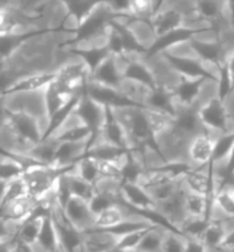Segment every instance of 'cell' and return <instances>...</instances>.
I'll return each instance as SVG.
<instances>
[{
    "instance_id": "f1b7e54d",
    "label": "cell",
    "mask_w": 234,
    "mask_h": 252,
    "mask_svg": "<svg viewBox=\"0 0 234 252\" xmlns=\"http://www.w3.org/2000/svg\"><path fill=\"white\" fill-rule=\"evenodd\" d=\"M27 169L22 161H19L13 157H8L5 161L0 163V182L8 183L16 178H20Z\"/></svg>"
},
{
    "instance_id": "d590c367",
    "label": "cell",
    "mask_w": 234,
    "mask_h": 252,
    "mask_svg": "<svg viewBox=\"0 0 234 252\" xmlns=\"http://www.w3.org/2000/svg\"><path fill=\"white\" fill-rule=\"evenodd\" d=\"M15 250H16L15 239L1 240L0 242V252H15Z\"/></svg>"
},
{
    "instance_id": "4316f807",
    "label": "cell",
    "mask_w": 234,
    "mask_h": 252,
    "mask_svg": "<svg viewBox=\"0 0 234 252\" xmlns=\"http://www.w3.org/2000/svg\"><path fill=\"white\" fill-rule=\"evenodd\" d=\"M166 231H168L166 228L160 226L151 228L144 235L135 252H161L162 240H164V235Z\"/></svg>"
},
{
    "instance_id": "ac0fdd59",
    "label": "cell",
    "mask_w": 234,
    "mask_h": 252,
    "mask_svg": "<svg viewBox=\"0 0 234 252\" xmlns=\"http://www.w3.org/2000/svg\"><path fill=\"white\" fill-rule=\"evenodd\" d=\"M182 185L188 191L213 198L214 191H213L210 165L206 166V167H202V169L185 171L184 175H182Z\"/></svg>"
},
{
    "instance_id": "d6a6232c",
    "label": "cell",
    "mask_w": 234,
    "mask_h": 252,
    "mask_svg": "<svg viewBox=\"0 0 234 252\" xmlns=\"http://www.w3.org/2000/svg\"><path fill=\"white\" fill-rule=\"evenodd\" d=\"M222 100L226 118V134H234V85Z\"/></svg>"
},
{
    "instance_id": "9c48e42d",
    "label": "cell",
    "mask_w": 234,
    "mask_h": 252,
    "mask_svg": "<svg viewBox=\"0 0 234 252\" xmlns=\"http://www.w3.org/2000/svg\"><path fill=\"white\" fill-rule=\"evenodd\" d=\"M199 120L204 125L205 130L217 137L226 134V118L224 105L220 97L213 98L208 104L201 106L198 110Z\"/></svg>"
},
{
    "instance_id": "d4e9b609",
    "label": "cell",
    "mask_w": 234,
    "mask_h": 252,
    "mask_svg": "<svg viewBox=\"0 0 234 252\" xmlns=\"http://www.w3.org/2000/svg\"><path fill=\"white\" fill-rule=\"evenodd\" d=\"M213 198L210 196L199 195L195 192L188 191L185 189V209L188 217L193 218H208Z\"/></svg>"
},
{
    "instance_id": "f35d334b",
    "label": "cell",
    "mask_w": 234,
    "mask_h": 252,
    "mask_svg": "<svg viewBox=\"0 0 234 252\" xmlns=\"http://www.w3.org/2000/svg\"><path fill=\"white\" fill-rule=\"evenodd\" d=\"M8 157H11V156H7V154H4V153L0 152V163H1L3 161H5V159H7Z\"/></svg>"
},
{
    "instance_id": "7a4b0ae2",
    "label": "cell",
    "mask_w": 234,
    "mask_h": 252,
    "mask_svg": "<svg viewBox=\"0 0 234 252\" xmlns=\"http://www.w3.org/2000/svg\"><path fill=\"white\" fill-rule=\"evenodd\" d=\"M67 171V170H65ZM64 170L55 169L52 166L31 165L22 175L26 183L27 195L32 199L51 207L55 199V189L60 177L65 173Z\"/></svg>"
},
{
    "instance_id": "9a60e30c",
    "label": "cell",
    "mask_w": 234,
    "mask_h": 252,
    "mask_svg": "<svg viewBox=\"0 0 234 252\" xmlns=\"http://www.w3.org/2000/svg\"><path fill=\"white\" fill-rule=\"evenodd\" d=\"M7 121L13 130L16 131L23 139L34 145L40 144L44 139V131L40 127L39 122L35 118L26 114H9Z\"/></svg>"
},
{
    "instance_id": "3957f363",
    "label": "cell",
    "mask_w": 234,
    "mask_h": 252,
    "mask_svg": "<svg viewBox=\"0 0 234 252\" xmlns=\"http://www.w3.org/2000/svg\"><path fill=\"white\" fill-rule=\"evenodd\" d=\"M5 112L9 114H26L35 118L43 129L44 137L49 129V114H48L45 89L36 92L9 93L1 97Z\"/></svg>"
},
{
    "instance_id": "ba28073f",
    "label": "cell",
    "mask_w": 234,
    "mask_h": 252,
    "mask_svg": "<svg viewBox=\"0 0 234 252\" xmlns=\"http://www.w3.org/2000/svg\"><path fill=\"white\" fill-rule=\"evenodd\" d=\"M91 141L92 138L81 139L76 142H59L56 154L51 166L55 169L64 170V171L71 169L76 162L87 156Z\"/></svg>"
},
{
    "instance_id": "603a6c76",
    "label": "cell",
    "mask_w": 234,
    "mask_h": 252,
    "mask_svg": "<svg viewBox=\"0 0 234 252\" xmlns=\"http://www.w3.org/2000/svg\"><path fill=\"white\" fill-rule=\"evenodd\" d=\"M228 220H209L208 226L205 228L204 234L201 236L199 242L204 244L208 252H216L220 250L224 238H225L228 226Z\"/></svg>"
},
{
    "instance_id": "4fadbf2b",
    "label": "cell",
    "mask_w": 234,
    "mask_h": 252,
    "mask_svg": "<svg viewBox=\"0 0 234 252\" xmlns=\"http://www.w3.org/2000/svg\"><path fill=\"white\" fill-rule=\"evenodd\" d=\"M40 203L31 196L24 195L11 200L0 209V218L20 224L39 210Z\"/></svg>"
},
{
    "instance_id": "836d02e7",
    "label": "cell",
    "mask_w": 234,
    "mask_h": 252,
    "mask_svg": "<svg viewBox=\"0 0 234 252\" xmlns=\"http://www.w3.org/2000/svg\"><path fill=\"white\" fill-rule=\"evenodd\" d=\"M19 228V224L11 220H5L0 218V242L1 240L15 239V235Z\"/></svg>"
},
{
    "instance_id": "60d3db41",
    "label": "cell",
    "mask_w": 234,
    "mask_h": 252,
    "mask_svg": "<svg viewBox=\"0 0 234 252\" xmlns=\"http://www.w3.org/2000/svg\"><path fill=\"white\" fill-rule=\"evenodd\" d=\"M233 174H234V173H233ZM233 174H232V175H233Z\"/></svg>"
},
{
    "instance_id": "8d00e7d4",
    "label": "cell",
    "mask_w": 234,
    "mask_h": 252,
    "mask_svg": "<svg viewBox=\"0 0 234 252\" xmlns=\"http://www.w3.org/2000/svg\"><path fill=\"white\" fill-rule=\"evenodd\" d=\"M226 66H228V70H229V73H230V76H232V78H234V53H233V56L229 59V61H228Z\"/></svg>"
},
{
    "instance_id": "8fae6325",
    "label": "cell",
    "mask_w": 234,
    "mask_h": 252,
    "mask_svg": "<svg viewBox=\"0 0 234 252\" xmlns=\"http://www.w3.org/2000/svg\"><path fill=\"white\" fill-rule=\"evenodd\" d=\"M75 112L81 117L84 124L92 130V134H99L107 121V108L97 104L85 94H82Z\"/></svg>"
},
{
    "instance_id": "e575fe53",
    "label": "cell",
    "mask_w": 234,
    "mask_h": 252,
    "mask_svg": "<svg viewBox=\"0 0 234 252\" xmlns=\"http://www.w3.org/2000/svg\"><path fill=\"white\" fill-rule=\"evenodd\" d=\"M185 252H208V251H206V248L204 247V244L201 243L199 240L187 239Z\"/></svg>"
},
{
    "instance_id": "d6986e66",
    "label": "cell",
    "mask_w": 234,
    "mask_h": 252,
    "mask_svg": "<svg viewBox=\"0 0 234 252\" xmlns=\"http://www.w3.org/2000/svg\"><path fill=\"white\" fill-rule=\"evenodd\" d=\"M126 31L129 32L132 39L139 45L140 49L144 52L149 53L157 44V36L155 30L151 26V23L145 20H137V19H130L125 24Z\"/></svg>"
},
{
    "instance_id": "30bf717a",
    "label": "cell",
    "mask_w": 234,
    "mask_h": 252,
    "mask_svg": "<svg viewBox=\"0 0 234 252\" xmlns=\"http://www.w3.org/2000/svg\"><path fill=\"white\" fill-rule=\"evenodd\" d=\"M125 235L111 230H89L82 234L84 252H112L115 251Z\"/></svg>"
},
{
    "instance_id": "4dcf8cb0",
    "label": "cell",
    "mask_w": 234,
    "mask_h": 252,
    "mask_svg": "<svg viewBox=\"0 0 234 252\" xmlns=\"http://www.w3.org/2000/svg\"><path fill=\"white\" fill-rule=\"evenodd\" d=\"M187 238L177 231L168 230L164 235L161 252H185Z\"/></svg>"
},
{
    "instance_id": "8992f818",
    "label": "cell",
    "mask_w": 234,
    "mask_h": 252,
    "mask_svg": "<svg viewBox=\"0 0 234 252\" xmlns=\"http://www.w3.org/2000/svg\"><path fill=\"white\" fill-rule=\"evenodd\" d=\"M155 213L160 215L169 224L170 228L180 232L182 224L188 219V213L185 209V187H182L170 199L156 204Z\"/></svg>"
},
{
    "instance_id": "5b68a950",
    "label": "cell",
    "mask_w": 234,
    "mask_h": 252,
    "mask_svg": "<svg viewBox=\"0 0 234 252\" xmlns=\"http://www.w3.org/2000/svg\"><path fill=\"white\" fill-rule=\"evenodd\" d=\"M222 137V135H221ZM220 137L208 131L199 133L192 138L188 146V166L191 170H197L210 165L214 153V146Z\"/></svg>"
},
{
    "instance_id": "ffe728a7",
    "label": "cell",
    "mask_w": 234,
    "mask_h": 252,
    "mask_svg": "<svg viewBox=\"0 0 234 252\" xmlns=\"http://www.w3.org/2000/svg\"><path fill=\"white\" fill-rule=\"evenodd\" d=\"M56 78V73H32L16 78L7 89L4 94L22 93V92L43 91ZM3 94V96H4Z\"/></svg>"
},
{
    "instance_id": "e0dca14e",
    "label": "cell",
    "mask_w": 234,
    "mask_h": 252,
    "mask_svg": "<svg viewBox=\"0 0 234 252\" xmlns=\"http://www.w3.org/2000/svg\"><path fill=\"white\" fill-rule=\"evenodd\" d=\"M84 94L89 97L97 104L103 105L105 108H113V106H120V105H130L128 104L124 97L120 94V92L116 88H111L104 84L95 83L88 80L84 89Z\"/></svg>"
},
{
    "instance_id": "74e56055",
    "label": "cell",
    "mask_w": 234,
    "mask_h": 252,
    "mask_svg": "<svg viewBox=\"0 0 234 252\" xmlns=\"http://www.w3.org/2000/svg\"><path fill=\"white\" fill-rule=\"evenodd\" d=\"M15 252H34V250L28 246H24V244H20V243H16V250Z\"/></svg>"
},
{
    "instance_id": "7402d4cb",
    "label": "cell",
    "mask_w": 234,
    "mask_h": 252,
    "mask_svg": "<svg viewBox=\"0 0 234 252\" xmlns=\"http://www.w3.org/2000/svg\"><path fill=\"white\" fill-rule=\"evenodd\" d=\"M141 110H143L144 118L147 121L148 127L152 133L153 141L161 137V135H164L165 133H168L173 127V116L162 113V112H158V110H155V109L151 108H141Z\"/></svg>"
},
{
    "instance_id": "2e32d148",
    "label": "cell",
    "mask_w": 234,
    "mask_h": 252,
    "mask_svg": "<svg viewBox=\"0 0 234 252\" xmlns=\"http://www.w3.org/2000/svg\"><path fill=\"white\" fill-rule=\"evenodd\" d=\"M117 91L120 92V94L124 97V100L128 104L140 106V108H147L148 101L155 89L132 78L122 77L117 87Z\"/></svg>"
},
{
    "instance_id": "ab89813d",
    "label": "cell",
    "mask_w": 234,
    "mask_h": 252,
    "mask_svg": "<svg viewBox=\"0 0 234 252\" xmlns=\"http://www.w3.org/2000/svg\"><path fill=\"white\" fill-rule=\"evenodd\" d=\"M52 252H63V251H61L60 248H57V250H55V251H52Z\"/></svg>"
},
{
    "instance_id": "6da1fadb",
    "label": "cell",
    "mask_w": 234,
    "mask_h": 252,
    "mask_svg": "<svg viewBox=\"0 0 234 252\" xmlns=\"http://www.w3.org/2000/svg\"><path fill=\"white\" fill-rule=\"evenodd\" d=\"M109 110L125 131L128 150H143L148 145H155L152 133L140 106L120 105L109 108Z\"/></svg>"
},
{
    "instance_id": "5bb4252c",
    "label": "cell",
    "mask_w": 234,
    "mask_h": 252,
    "mask_svg": "<svg viewBox=\"0 0 234 252\" xmlns=\"http://www.w3.org/2000/svg\"><path fill=\"white\" fill-rule=\"evenodd\" d=\"M48 214H49V209L40 204L39 210L32 217L19 224V228L15 235V242L32 247L38 242L40 231H41V227H43L44 220Z\"/></svg>"
},
{
    "instance_id": "44dd1931",
    "label": "cell",
    "mask_w": 234,
    "mask_h": 252,
    "mask_svg": "<svg viewBox=\"0 0 234 252\" xmlns=\"http://www.w3.org/2000/svg\"><path fill=\"white\" fill-rule=\"evenodd\" d=\"M121 78V74L117 69L116 63H115V56L112 53H108L103 60L100 61L99 65L92 70L89 80L117 89Z\"/></svg>"
},
{
    "instance_id": "52a82bcc",
    "label": "cell",
    "mask_w": 234,
    "mask_h": 252,
    "mask_svg": "<svg viewBox=\"0 0 234 252\" xmlns=\"http://www.w3.org/2000/svg\"><path fill=\"white\" fill-rule=\"evenodd\" d=\"M64 214L72 227L81 234L93 230L95 227V214L92 213L89 203L85 200L71 196L65 204Z\"/></svg>"
},
{
    "instance_id": "cb8c5ba5",
    "label": "cell",
    "mask_w": 234,
    "mask_h": 252,
    "mask_svg": "<svg viewBox=\"0 0 234 252\" xmlns=\"http://www.w3.org/2000/svg\"><path fill=\"white\" fill-rule=\"evenodd\" d=\"M31 248L34 250V252H52L59 248L56 227H55V223L49 214L45 217L38 242Z\"/></svg>"
},
{
    "instance_id": "7c38bea8",
    "label": "cell",
    "mask_w": 234,
    "mask_h": 252,
    "mask_svg": "<svg viewBox=\"0 0 234 252\" xmlns=\"http://www.w3.org/2000/svg\"><path fill=\"white\" fill-rule=\"evenodd\" d=\"M121 200L129 207L136 210L137 213L147 215L149 213H155L156 204L149 196L144 187L132 182H124L121 186Z\"/></svg>"
},
{
    "instance_id": "277c9868",
    "label": "cell",
    "mask_w": 234,
    "mask_h": 252,
    "mask_svg": "<svg viewBox=\"0 0 234 252\" xmlns=\"http://www.w3.org/2000/svg\"><path fill=\"white\" fill-rule=\"evenodd\" d=\"M151 26L155 30L157 39L160 40L176 31L184 30V15L176 7L174 1H161L151 19Z\"/></svg>"
},
{
    "instance_id": "484cf974",
    "label": "cell",
    "mask_w": 234,
    "mask_h": 252,
    "mask_svg": "<svg viewBox=\"0 0 234 252\" xmlns=\"http://www.w3.org/2000/svg\"><path fill=\"white\" fill-rule=\"evenodd\" d=\"M64 177L67 179V183L70 186L71 195L76 196L78 199L85 200V202H91L93 199V196L96 195L95 185L84 181L80 177H76V175H70L64 173Z\"/></svg>"
},
{
    "instance_id": "1f68e13d",
    "label": "cell",
    "mask_w": 234,
    "mask_h": 252,
    "mask_svg": "<svg viewBox=\"0 0 234 252\" xmlns=\"http://www.w3.org/2000/svg\"><path fill=\"white\" fill-rule=\"evenodd\" d=\"M96 163H97V169H99L100 178L115 179V181L124 183L122 170L118 163L112 161H103V159H96Z\"/></svg>"
},
{
    "instance_id": "83f0119b",
    "label": "cell",
    "mask_w": 234,
    "mask_h": 252,
    "mask_svg": "<svg viewBox=\"0 0 234 252\" xmlns=\"http://www.w3.org/2000/svg\"><path fill=\"white\" fill-rule=\"evenodd\" d=\"M182 175L180 178L176 179V181H173V182L166 183V185H162V186L145 189L148 191V194H149V196H151L153 202H155V204L162 203L165 200L170 199L172 196L176 195V194L181 190L182 187H184V185H182Z\"/></svg>"
},
{
    "instance_id": "f546056e",
    "label": "cell",
    "mask_w": 234,
    "mask_h": 252,
    "mask_svg": "<svg viewBox=\"0 0 234 252\" xmlns=\"http://www.w3.org/2000/svg\"><path fill=\"white\" fill-rule=\"evenodd\" d=\"M160 3L161 1H148V0L130 1V18L151 23V19L158 8Z\"/></svg>"
}]
</instances>
